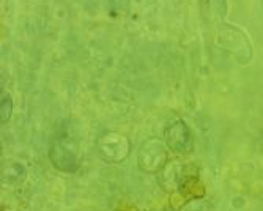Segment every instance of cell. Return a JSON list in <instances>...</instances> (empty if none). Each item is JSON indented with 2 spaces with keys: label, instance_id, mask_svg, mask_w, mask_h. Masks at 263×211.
I'll list each match as a JSON object with an SVG mask.
<instances>
[{
  "label": "cell",
  "instance_id": "277c9868",
  "mask_svg": "<svg viewBox=\"0 0 263 211\" xmlns=\"http://www.w3.org/2000/svg\"><path fill=\"white\" fill-rule=\"evenodd\" d=\"M165 144L178 155H187L194 148V139L184 120H175L165 128Z\"/></svg>",
  "mask_w": 263,
  "mask_h": 211
},
{
  "label": "cell",
  "instance_id": "3957f363",
  "mask_svg": "<svg viewBox=\"0 0 263 211\" xmlns=\"http://www.w3.org/2000/svg\"><path fill=\"white\" fill-rule=\"evenodd\" d=\"M218 41L226 51L233 54L240 62H248L252 55V49L248 36L235 26L221 24Z\"/></svg>",
  "mask_w": 263,
  "mask_h": 211
},
{
  "label": "cell",
  "instance_id": "ba28073f",
  "mask_svg": "<svg viewBox=\"0 0 263 211\" xmlns=\"http://www.w3.org/2000/svg\"><path fill=\"white\" fill-rule=\"evenodd\" d=\"M183 196H191L193 199H200L205 194V186L197 177H187L183 184L180 186V189Z\"/></svg>",
  "mask_w": 263,
  "mask_h": 211
},
{
  "label": "cell",
  "instance_id": "52a82bcc",
  "mask_svg": "<svg viewBox=\"0 0 263 211\" xmlns=\"http://www.w3.org/2000/svg\"><path fill=\"white\" fill-rule=\"evenodd\" d=\"M187 177H184V169H181V164L178 166V162L167 164L164 167V177H162V186L164 189L175 191L180 189V186Z\"/></svg>",
  "mask_w": 263,
  "mask_h": 211
},
{
  "label": "cell",
  "instance_id": "9c48e42d",
  "mask_svg": "<svg viewBox=\"0 0 263 211\" xmlns=\"http://www.w3.org/2000/svg\"><path fill=\"white\" fill-rule=\"evenodd\" d=\"M206 8L214 19L222 21L227 16V0H206Z\"/></svg>",
  "mask_w": 263,
  "mask_h": 211
},
{
  "label": "cell",
  "instance_id": "6da1fadb",
  "mask_svg": "<svg viewBox=\"0 0 263 211\" xmlns=\"http://www.w3.org/2000/svg\"><path fill=\"white\" fill-rule=\"evenodd\" d=\"M167 144L162 142L158 137H152L145 140L139 150L137 164L140 170L147 174H156L164 170V167L169 164V151H167Z\"/></svg>",
  "mask_w": 263,
  "mask_h": 211
},
{
  "label": "cell",
  "instance_id": "5b68a950",
  "mask_svg": "<svg viewBox=\"0 0 263 211\" xmlns=\"http://www.w3.org/2000/svg\"><path fill=\"white\" fill-rule=\"evenodd\" d=\"M52 166L63 174H74L79 169V156L62 140H55L49 151Z\"/></svg>",
  "mask_w": 263,
  "mask_h": 211
},
{
  "label": "cell",
  "instance_id": "7a4b0ae2",
  "mask_svg": "<svg viewBox=\"0 0 263 211\" xmlns=\"http://www.w3.org/2000/svg\"><path fill=\"white\" fill-rule=\"evenodd\" d=\"M98 153L100 156L110 164H118V162H123L129 153H131V140L120 132H115V131H107L103 132L98 137Z\"/></svg>",
  "mask_w": 263,
  "mask_h": 211
},
{
  "label": "cell",
  "instance_id": "8fae6325",
  "mask_svg": "<svg viewBox=\"0 0 263 211\" xmlns=\"http://www.w3.org/2000/svg\"><path fill=\"white\" fill-rule=\"evenodd\" d=\"M181 211H211V203L203 200L202 197L200 199H191L183 205Z\"/></svg>",
  "mask_w": 263,
  "mask_h": 211
},
{
  "label": "cell",
  "instance_id": "30bf717a",
  "mask_svg": "<svg viewBox=\"0 0 263 211\" xmlns=\"http://www.w3.org/2000/svg\"><path fill=\"white\" fill-rule=\"evenodd\" d=\"M13 115V100L7 91H2V100H0V122L7 123Z\"/></svg>",
  "mask_w": 263,
  "mask_h": 211
},
{
  "label": "cell",
  "instance_id": "8992f818",
  "mask_svg": "<svg viewBox=\"0 0 263 211\" xmlns=\"http://www.w3.org/2000/svg\"><path fill=\"white\" fill-rule=\"evenodd\" d=\"M26 174H27V169L22 162L8 159L2 164V175H0L2 177V184H7V186L16 184L26 178Z\"/></svg>",
  "mask_w": 263,
  "mask_h": 211
}]
</instances>
